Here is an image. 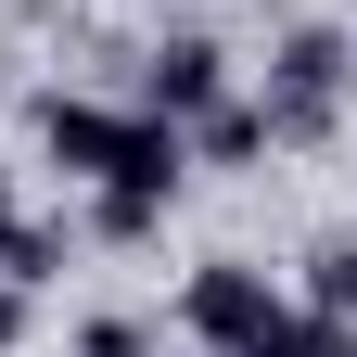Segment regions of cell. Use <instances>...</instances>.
<instances>
[{
  "instance_id": "obj_4",
  "label": "cell",
  "mask_w": 357,
  "mask_h": 357,
  "mask_svg": "<svg viewBox=\"0 0 357 357\" xmlns=\"http://www.w3.org/2000/svg\"><path fill=\"white\" fill-rule=\"evenodd\" d=\"M204 102H230V52H217V38H166V52H141V115L192 128Z\"/></svg>"
},
{
  "instance_id": "obj_11",
  "label": "cell",
  "mask_w": 357,
  "mask_h": 357,
  "mask_svg": "<svg viewBox=\"0 0 357 357\" xmlns=\"http://www.w3.org/2000/svg\"><path fill=\"white\" fill-rule=\"evenodd\" d=\"M26 344V281H0V357Z\"/></svg>"
},
{
  "instance_id": "obj_1",
  "label": "cell",
  "mask_w": 357,
  "mask_h": 357,
  "mask_svg": "<svg viewBox=\"0 0 357 357\" xmlns=\"http://www.w3.org/2000/svg\"><path fill=\"white\" fill-rule=\"evenodd\" d=\"M38 141H52V166L89 178V192H153V204H178V178H192V128L115 115V102H38Z\"/></svg>"
},
{
  "instance_id": "obj_10",
  "label": "cell",
  "mask_w": 357,
  "mask_h": 357,
  "mask_svg": "<svg viewBox=\"0 0 357 357\" xmlns=\"http://www.w3.org/2000/svg\"><path fill=\"white\" fill-rule=\"evenodd\" d=\"M77 357H141V319H89V332H77Z\"/></svg>"
},
{
  "instance_id": "obj_12",
  "label": "cell",
  "mask_w": 357,
  "mask_h": 357,
  "mask_svg": "<svg viewBox=\"0 0 357 357\" xmlns=\"http://www.w3.org/2000/svg\"><path fill=\"white\" fill-rule=\"evenodd\" d=\"M0 230H13V178H0Z\"/></svg>"
},
{
  "instance_id": "obj_9",
  "label": "cell",
  "mask_w": 357,
  "mask_h": 357,
  "mask_svg": "<svg viewBox=\"0 0 357 357\" xmlns=\"http://www.w3.org/2000/svg\"><path fill=\"white\" fill-rule=\"evenodd\" d=\"M89 230H102V243H153L166 204H153V192H102V204H89Z\"/></svg>"
},
{
  "instance_id": "obj_7",
  "label": "cell",
  "mask_w": 357,
  "mask_h": 357,
  "mask_svg": "<svg viewBox=\"0 0 357 357\" xmlns=\"http://www.w3.org/2000/svg\"><path fill=\"white\" fill-rule=\"evenodd\" d=\"M52 268H64V230H38V217H13V230H0V281H52Z\"/></svg>"
},
{
  "instance_id": "obj_8",
  "label": "cell",
  "mask_w": 357,
  "mask_h": 357,
  "mask_svg": "<svg viewBox=\"0 0 357 357\" xmlns=\"http://www.w3.org/2000/svg\"><path fill=\"white\" fill-rule=\"evenodd\" d=\"M243 357H357V332H332V319H268Z\"/></svg>"
},
{
  "instance_id": "obj_6",
  "label": "cell",
  "mask_w": 357,
  "mask_h": 357,
  "mask_svg": "<svg viewBox=\"0 0 357 357\" xmlns=\"http://www.w3.org/2000/svg\"><path fill=\"white\" fill-rule=\"evenodd\" d=\"M306 306H319L332 332H357V243H319V255H306Z\"/></svg>"
},
{
  "instance_id": "obj_3",
  "label": "cell",
  "mask_w": 357,
  "mask_h": 357,
  "mask_svg": "<svg viewBox=\"0 0 357 357\" xmlns=\"http://www.w3.org/2000/svg\"><path fill=\"white\" fill-rule=\"evenodd\" d=\"M268 319H281V294H268V268H255V255H204V268H192V294H178V332L217 344V357H243Z\"/></svg>"
},
{
  "instance_id": "obj_13",
  "label": "cell",
  "mask_w": 357,
  "mask_h": 357,
  "mask_svg": "<svg viewBox=\"0 0 357 357\" xmlns=\"http://www.w3.org/2000/svg\"><path fill=\"white\" fill-rule=\"evenodd\" d=\"M344 89H357V64H344Z\"/></svg>"
},
{
  "instance_id": "obj_5",
  "label": "cell",
  "mask_w": 357,
  "mask_h": 357,
  "mask_svg": "<svg viewBox=\"0 0 357 357\" xmlns=\"http://www.w3.org/2000/svg\"><path fill=\"white\" fill-rule=\"evenodd\" d=\"M192 153H204V166H255V153H268V115H255V102H204V115H192Z\"/></svg>"
},
{
  "instance_id": "obj_2",
  "label": "cell",
  "mask_w": 357,
  "mask_h": 357,
  "mask_svg": "<svg viewBox=\"0 0 357 357\" xmlns=\"http://www.w3.org/2000/svg\"><path fill=\"white\" fill-rule=\"evenodd\" d=\"M344 64H357V38H332V26H294L281 38V64H268V141H319V128L344 115Z\"/></svg>"
}]
</instances>
